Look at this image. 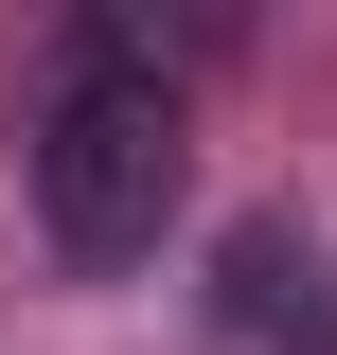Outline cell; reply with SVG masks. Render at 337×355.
Segmentation results:
<instances>
[{
  "label": "cell",
  "instance_id": "obj_1",
  "mask_svg": "<svg viewBox=\"0 0 337 355\" xmlns=\"http://www.w3.org/2000/svg\"><path fill=\"white\" fill-rule=\"evenodd\" d=\"M178 178H196L178 71H71L36 107V231H53V266H142L178 231Z\"/></svg>",
  "mask_w": 337,
  "mask_h": 355
},
{
  "label": "cell",
  "instance_id": "obj_2",
  "mask_svg": "<svg viewBox=\"0 0 337 355\" xmlns=\"http://www.w3.org/2000/svg\"><path fill=\"white\" fill-rule=\"evenodd\" d=\"M213 302H231V338L249 355H337V266L302 214H249L231 249H213Z\"/></svg>",
  "mask_w": 337,
  "mask_h": 355
}]
</instances>
